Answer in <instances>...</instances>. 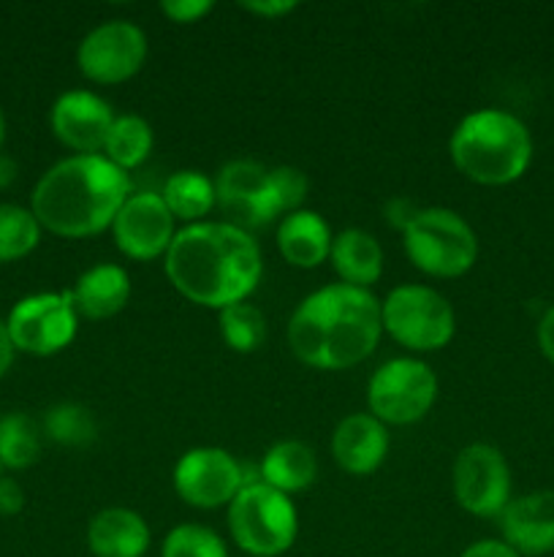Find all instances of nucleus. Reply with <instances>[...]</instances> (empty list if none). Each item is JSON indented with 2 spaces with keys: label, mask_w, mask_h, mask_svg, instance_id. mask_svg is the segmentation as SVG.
I'll return each instance as SVG.
<instances>
[{
  "label": "nucleus",
  "mask_w": 554,
  "mask_h": 557,
  "mask_svg": "<svg viewBox=\"0 0 554 557\" xmlns=\"http://www.w3.org/2000/svg\"><path fill=\"white\" fill-rule=\"evenodd\" d=\"M163 270L185 299L223 310L248 302L264 275V259L250 232L226 221H201L174 234Z\"/></svg>",
  "instance_id": "1"
},
{
  "label": "nucleus",
  "mask_w": 554,
  "mask_h": 557,
  "mask_svg": "<svg viewBox=\"0 0 554 557\" xmlns=\"http://www.w3.org/2000/svg\"><path fill=\"white\" fill-rule=\"evenodd\" d=\"M383 335L380 302L369 288L331 283L310 294L288 321L293 357L315 370L362 364Z\"/></svg>",
  "instance_id": "2"
},
{
  "label": "nucleus",
  "mask_w": 554,
  "mask_h": 557,
  "mask_svg": "<svg viewBox=\"0 0 554 557\" xmlns=\"http://www.w3.org/2000/svg\"><path fill=\"white\" fill-rule=\"evenodd\" d=\"M128 172L103 156H68L43 172L30 196L38 226L65 239H85L112 228L128 201Z\"/></svg>",
  "instance_id": "3"
},
{
  "label": "nucleus",
  "mask_w": 554,
  "mask_h": 557,
  "mask_svg": "<svg viewBox=\"0 0 554 557\" xmlns=\"http://www.w3.org/2000/svg\"><path fill=\"white\" fill-rule=\"evenodd\" d=\"M454 166L478 185H508L532 161V136L516 114L478 109L459 120L449 141Z\"/></svg>",
  "instance_id": "4"
},
{
  "label": "nucleus",
  "mask_w": 554,
  "mask_h": 557,
  "mask_svg": "<svg viewBox=\"0 0 554 557\" xmlns=\"http://www.w3.org/2000/svg\"><path fill=\"white\" fill-rule=\"evenodd\" d=\"M228 531L234 544L250 557H277L297 542V506L261 479L244 482L237 498L228 504Z\"/></svg>",
  "instance_id": "5"
},
{
  "label": "nucleus",
  "mask_w": 554,
  "mask_h": 557,
  "mask_svg": "<svg viewBox=\"0 0 554 557\" xmlns=\"http://www.w3.org/2000/svg\"><path fill=\"white\" fill-rule=\"evenodd\" d=\"M407 259L416 270L432 277H462L478 259V237L470 223L454 210L429 207L402 232Z\"/></svg>",
  "instance_id": "6"
},
{
  "label": "nucleus",
  "mask_w": 554,
  "mask_h": 557,
  "mask_svg": "<svg viewBox=\"0 0 554 557\" xmlns=\"http://www.w3.org/2000/svg\"><path fill=\"white\" fill-rule=\"evenodd\" d=\"M383 332L411 351H440L456 332V315L449 299L429 286L405 283L391 288L380 302Z\"/></svg>",
  "instance_id": "7"
},
{
  "label": "nucleus",
  "mask_w": 554,
  "mask_h": 557,
  "mask_svg": "<svg viewBox=\"0 0 554 557\" xmlns=\"http://www.w3.org/2000/svg\"><path fill=\"white\" fill-rule=\"evenodd\" d=\"M438 400V375L421 359H391L380 364L367 386L369 413L383 424H416Z\"/></svg>",
  "instance_id": "8"
},
{
  "label": "nucleus",
  "mask_w": 554,
  "mask_h": 557,
  "mask_svg": "<svg viewBox=\"0 0 554 557\" xmlns=\"http://www.w3.org/2000/svg\"><path fill=\"white\" fill-rule=\"evenodd\" d=\"M5 326L16 351L30 357H52L74 343L79 313L68 292H41L22 297L11 308Z\"/></svg>",
  "instance_id": "9"
},
{
  "label": "nucleus",
  "mask_w": 554,
  "mask_h": 557,
  "mask_svg": "<svg viewBox=\"0 0 554 557\" xmlns=\"http://www.w3.org/2000/svg\"><path fill=\"white\" fill-rule=\"evenodd\" d=\"M147 36L136 22L109 20L92 27L76 49V65L96 85H119L141 71Z\"/></svg>",
  "instance_id": "10"
},
{
  "label": "nucleus",
  "mask_w": 554,
  "mask_h": 557,
  "mask_svg": "<svg viewBox=\"0 0 554 557\" xmlns=\"http://www.w3.org/2000/svg\"><path fill=\"white\" fill-rule=\"evenodd\" d=\"M451 484L456 504L473 517H500L511 504V468L489 444H470L456 455Z\"/></svg>",
  "instance_id": "11"
},
{
  "label": "nucleus",
  "mask_w": 554,
  "mask_h": 557,
  "mask_svg": "<svg viewBox=\"0 0 554 557\" xmlns=\"http://www.w3.org/2000/svg\"><path fill=\"white\" fill-rule=\"evenodd\" d=\"M244 487V471L226 449L199 446L174 466V490L193 509H221Z\"/></svg>",
  "instance_id": "12"
},
{
  "label": "nucleus",
  "mask_w": 554,
  "mask_h": 557,
  "mask_svg": "<svg viewBox=\"0 0 554 557\" xmlns=\"http://www.w3.org/2000/svg\"><path fill=\"white\" fill-rule=\"evenodd\" d=\"M217 207L231 226L250 232L275 221L277 212L272 174L264 163L228 161L215 177Z\"/></svg>",
  "instance_id": "13"
},
{
  "label": "nucleus",
  "mask_w": 554,
  "mask_h": 557,
  "mask_svg": "<svg viewBox=\"0 0 554 557\" xmlns=\"http://www.w3.org/2000/svg\"><path fill=\"white\" fill-rule=\"evenodd\" d=\"M114 245L134 261H155L174 243V215L161 194H130L112 223Z\"/></svg>",
  "instance_id": "14"
},
{
  "label": "nucleus",
  "mask_w": 554,
  "mask_h": 557,
  "mask_svg": "<svg viewBox=\"0 0 554 557\" xmlns=\"http://www.w3.org/2000/svg\"><path fill=\"white\" fill-rule=\"evenodd\" d=\"M112 123V107L90 90L63 92L49 112V128L54 139L76 156H101Z\"/></svg>",
  "instance_id": "15"
},
{
  "label": "nucleus",
  "mask_w": 554,
  "mask_h": 557,
  "mask_svg": "<svg viewBox=\"0 0 554 557\" xmlns=\"http://www.w3.org/2000/svg\"><path fill=\"white\" fill-rule=\"evenodd\" d=\"M503 542L521 557H541L554 553V490L511 498L500 515Z\"/></svg>",
  "instance_id": "16"
},
{
  "label": "nucleus",
  "mask_w": 554,
  "mask_h": 557,
  "mask_svg": "<svg viewBox=\"0 0 554 557\" xmlns=\"http://www.w3.org/2000/svg\"><path fill=\"white\" fill-rule=\"evenodd\" d=\"M386 455H389V433L373 413H351L335 428L331 457L351 476L375 473L383 466Z\"/></svg>",
  "instance_id": "17"
},
{
  "label": "nucleus",
  "mask_w": 554,
  "mask_h": 557,
  "mask_svg": "<svg viewBox=\"0 0 554 557\" xmlns=\"http://www.w3.org/2000/svg\"><path fill=\"white\" fill-rule=\"evenodd\" d=\"M79 319L103 321L125 310L130 299V277L119 264H96L68 288Z\"/></svg>",
  "instance_id": "18"
},
{
  "label": "nucleus",
  "mask_w": 554,
  "mask_h": 557,
  "mask_svg": "<svg viewBox=\"0 0 554 557\" xmlns=\"http://www.w3.org/2000/svg\"><path fill=\"white\" fill-rule=\"evenodd\" d=\"M87 547L96 557H144L150 547V528L136 511L112 506L90 520Z\"/></svg>",
  "instance_id": "19"
},
{
  "label": "nucleus",
  "mask_w": 554,
  "mask_h": 557,
  "mask_svg": "<svg viewBox=\"0 0 554 557\" xmlns=\"http://www.w3.org/2000/svg\"><path fill=\"white\" fill-rule=\"evenodd\" d=\"M331 232L324 218L313 210H297L286 215L277 226V248L291 267L313 270L331 253Z\"/></svg>",
  "instance_id": "20"
},
{
  "label": "nucleus",
  "mask_w": 554,
  "mask_h": 557,
  "mask_svg": "<svg viewBox=\"0 0 554 557\" xmlns=\"http://www.w3.org/2000/svg\"><path fill=\"white\" fill-rule=\"evenodd\" d=\"M331 267L345 286L369 288L383 275V248L364 228H345L331 239Z\"/></svg>",
  "instance_id": "21"
},
{
  "label": "nucleus",
  "mask_w": 554,
  "mask_h": 557,
  "mask_svg": "<svg viewBox=\"0 0 554 557\" xmlns=\"http://www.w3.org/2000/svg\"><path fill=\"white\" fill-rule=\"evenodd\" d=\"M318 476V457L302 441H280L261 460V482L277 493H302Z\"/></svg>",
  "instance_id": "22"
},
{
  "label": "nucleus",
  "mask_w": 554,
  "mask_h": 557,
  "mask_svg": "<svg viewBox=\"0 0 554 557\" xmlns=\"http://www.w3.org/2000/svg\"><path fill=\"white\" fill-rule=\"evenodd\" d=\"M161 199L166 201L174 221H185L188 226L190 223H201V218L210 215L212 207L217 205L215 183L204 172H196V169L174 172L163 185Z\"/></svg>",
  "instance_id": "23"
},
{
  "label": "nucleus",
  "mask_w": 554,
  "mask_h": 557,
  "mask_svg": "<svg viewBox=\"0 0 554 557\" xmlns=\"http://www.w3.org/2000/svg\"><path fill=\"white\" fill-rule=\"evenodd\" d=\"M41 457V428L33 417L22 411H9L0 417V468L25 471Z\"/></svg>",
  "instance_id": "24"
},
{
  "label": "nucleus",
  "mask_w": 554,
  "mask_h": 557,
  "mask_svg": "<svg viewBox=\"0 0 554 557\" xmlns=\"http://www.w3.org/2000/svg\"><path fill=\"white\" fill-rule=\"evenodd\" d=\"M152 141H155L152 128L144 117L123 114V117H114L106 145H103V158H109L123 172H130L150 158Z\"/></svg>",
  "instance_id": "25"
},
{
  "label": "nucleus",
  "mask_w": 554,
  "mask_h": 557,
  "mask_svg": "<svg viewBox=\"0 0 554 557\" xmlns=\"http://www.w3.org/2000/svg\"><path fill=\"white\" fill-rule=\"evenodd\" d=\"M41 243V226L30 207L20 205H0V264H11L33 250Z\"/></svg>",
  "instance_id": "26"
},
{
  "label": "nucleus",
  "mask_w": 554,
  "mask_h": 557,
  "mask_svg": "<svg viewBox=\"0 0 554 557\" xmlns=\"http://www.w3.org/2000/svg\"><path fill=\"white\" fill-rule=\"evenodd\" d=\"M221 335L231 351L253 354L264 346L266 341V319L255 305L237 302L221 310Z\"/></svg>",
  "instance_id": "27"
},
{
  "label": "nucleus",
  "mask_w": 554,
  "mask_h": 557,
  "mask_svg": "<svg viewBox=\"0 0 554 557\" xmlns=\"http://www.w3.org/2000/svg\"><path fill=\"white\" fill-rule=\"evenodd\" d=\"M43 433L60 446H87L96 441V417L79 403H58L43 417Z\"/></svg>",
  "instance_id": "28"
},
{
  "label": "nucleus",
  "mask_w": 554,
  "mask_h": 557,
  "mask_svg": "<svg viewBox=\"0 0 554 557\" xmlns=\"http://www.w3.org/2000/svg\"><path fill=\"white\" fill-rule=\"evenodd\" d=\"M161 557H228L226 544L215 531L204 525H185L172 528L163 539Z\"/></svg>",
  "instance_id": "29"
},
{
  "label": "nucleus",
  "mask_w": 554,
  "mask_h": 557,
  "mask_svg": "<svg viewBox=\"0 0 554 557\" xmlns=\"http://www.w3.org/2000/svg\"><path fill=\"white\" fill-rule=\"evenodd\" d=\"M272 174V190H275V201H277V212H291L302 210L304 199L310 194V183L307 174L297 166H275L269 169Z\"/></svg>",
  "instance_id": "30"
},
{
  "label": "nucleus",
  "mask_w": 554,
  "mask_h": 557,
  "mask_svg": "<svg viewBox=\"0 0 554 557\" xmlns=\"http://www.w3.org/2000/svg\"><path fill=\"white\" fill-rule=\"evenodd\" d=\"M161 11L177 25H190V22H199L201 16L210 14L212 3L210 0H163Z\"/></svg>",
  "instance_id": "31"
},
{
  "label": "nucleus",
  "mask_w": 554,
  "mask_h": 557,
  "mask_svg": "<svg viewBox=\"0 0 554 557\" xmlns=\"http://www.w3.org/2000/svg\"><path fill=\"white\" fill-rule=\"evenodd\" d=\"M25 509V490L14 479L0 476V517H14Z\"/></svg>",
  "instance_id": "32"
},
{
  "label": "nucleus",
  "mask_w": 554,
  "mask_h": 557,
  "mask_svg": "<svg viewBox=\"0 0 554 557\" xmlns=\"http://www.w3.org/2000/svg\"><path fill=\"white\" fill-rule=\"evenodd\" d=\"M242 9L255 16H264V20H280V16L291 14L297 3L293 0H255V3H250L248 0V3H242Z\"/></svg>",
  "instance_id": "33"
},
{
  "label": "nucleus",
  "mask_w": 554,
  "mask_h": 557,
  "mask_svg": "<svg viewBox=\"0 0 554 557\" xmlns=\"http://www.w3.org/2000/svg\"><path fill=\"white\" fill-rule=\"evenodd\" d=\"M459 557H521L514 547H508L500 539H483V542L470 544Z\"/></svg>",
  "instance_id": "34"
},
{
  "label": "nucleus",
  "mask_w": 554,
  "mask_h": 557,
  "mask_svg": "<svg viewBox=\"0 0 554 557\" xmlns=\"http://www.w3.org/2000/svg\"><path fill=\"white\" fill-rule=\"evenodd\" d=\"M538 348L554 364V305L538 321Z\"/></svg>",
  "instance_id": "35"
},
{
  "label": "nucleus",
  "mask_w": 554,
  "mask_h": 557,
  "mask_svg": "<svg viewBox=\"0 0 554 557\" xmlns=\"http://www.w3.org/2000/svg\"><path fill=\"white\" fill-rule=\"evenodd\" d=\"M416 212H418V207H413L411 201L407 199H391L389 205H386V215H389V221L394 223L396 228H400V232H405L407 228V223L413 221V218H416Z\"/></svg>",
  "instance_id": "36"
},
{
  "label": "nucleus",
  "mask_w": 554,
  "mask_h": 557,
  "mask_svg": "<svg viewBox=\"0 0 554 557\" xmlns=\"http://www.w3.org/2000/svg\"><path fill=\"white\" fill-rule=\"evenodd\" d=\"M14 343H11V335H9V326H5V319H0V379H3L5 373L11 370V364H14Z\"/></svg>",
  "instance_id": "37"
},
{
  "label": "nucleus",
  "mask_w": 554,
  "mask_h": 557,
  "mask_svg": "<svg viewBox=\"0 0 554 557\" xmlns=\"http://www.w3.org/2000/svg\"><path fill=\"white\" fill-rule=\"evenodd\" d=\"M16 177H20V166H16L14 158L0 150V190H9L16 183Z\"/></svg>",
  "instance_id": "38"
},
{
  "label": "nucleus",
  "mask_w": 554,
  "mask_h": 557,
  "mask_svg": "<svg viewBox=\"0 0 554 557\" xmlns=\"http://www.w3.org/2000/svg\"><path fill=\"white\" fill-rule=\"evenodd\" d=\"M5 131H9V123H5V114H3V109H0V150H3Z\"/></svg>",
  "instance_id": "39"
},
{
  "label": "nucleus",
  "mask_w": 554,
  "mask_h": 557,
  "mask_svg": "<svg viewBox=\"0 0 554 557\" xmlns=\"http://www.w3.org/2000/svg\"><path fill=\"white\" fill-rule=\"evenodd\" d=\"M0 476H3V468H0Z\"/></svg>",
  "instance_id": "40"
}]
</instances>
